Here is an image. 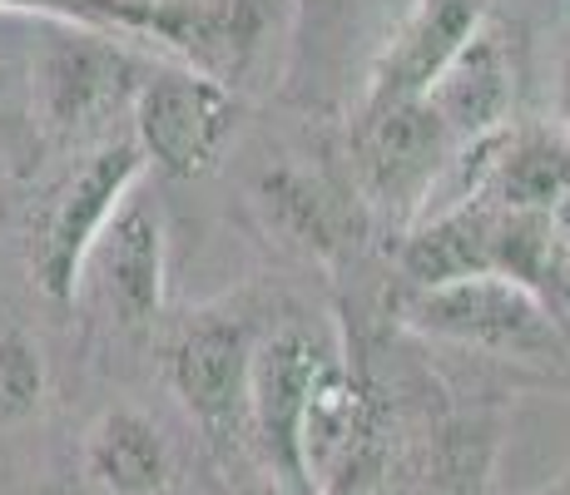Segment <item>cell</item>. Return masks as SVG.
<instances>
[{
  "label": "cell",
  "instance_id": "7",
  "mask_svg": "<svg viewBox=\"0 0 570 495\" xmlns=\"http://www.w3.org/2000/svg\"><path fill=\"white\" fill-rule=\"evenodd\" d=\"M337 357V343L313 333L308 323H283L254 343L248 362V432L288 486H308L303 466V416L323 367Z\"/></svg>",
  "mask_w": 570,
  "mask_h": 495
},
{
  "label": "cell",
  "instance_id": "17",
  "mask_svg": "<svg viewBox=\"0 0 570 495\" xmlns=\"http://www.w3.org/2000/svg\"><path fill=\"white\" fill-rule=\"evenodd\" d=\"M556 115H561V129H570V46L561 60V80H556Z\"/></svg>",
  "mask_w": 570,
  "mask_h": 495
},
{
  "label": "cell",
  "instance_id": "9",
  "mask_svg": "<svg viewBox=\"0 0 570 495\" xmlns=\"http://www.w3.org/2000/svg\"><path fill=\"white\" fill-rule=\"evenodd\" d=\"M481 20H487L481 0H412V10L402 16L392 46L382 50L377 70H372L363 115L432 90V80L446 70V60L466 46Z\"/></svg>",
  "mask_w": 570,
  "mask_h": 495
},
{
  "label": "cell",
  "instance_id": "12",
  "mask_svg": "<svg viewBox=\"0 0 570 495\" xmlns=\"http://www.w3.org/2000/svg\"><path fill=\"white\" fill-rule=\"evenodd\" d=\"M570 194V129H507L491 159V174L481 184V198H491L507 214H551Z\"/></svg>",
  "mask_w": 570,
  "mask_h": 495
},
{
  "label": "cell",
  "instance_id": "5",
  "mask_svg": "<svg viewBox=\"0 0 570 495\" xmlns=\"http://www.w3.org/2000/svg\"><path fill=\"white\" fill-rule=\"evenodd\" d=\"M129 135L145 149L149 169L169 179H199L218 169L224 149L238 135L234 85L199 75L189 65H155L129 105Z\"/></svg>",
  "mask_w": 570,
  "mask_h": 495
},
{
  "label": "cell",
  "instance_id": "6",
  "mask_svg": "<svg viewBox=\"0 0 570 495\" xmlns=\"http://www.w3.org/2000/svg\"><path fill=\"white\" fill-rule=\"evenodd\" d=\"M254 343L248 323L224 307H204L189 313L169 333L164 347V377H169L174 396L184 412L204 426L208 446L228 451L238 432H248V362H254Z\"/></svg>",
  "mask_w": 570,
  "mask_h": 495
},
{
  "label": "cell",
  "instance_id": "8",
  "mask_svg": "<svg viewBox=\"0 0 570 495\" xmlns=\"http://www.w3.org/2000/svg\"><path fill=\"white\" fill-rule=\"evenodd\" d=\"M85 278H95L105 313L125 333H149L159 323L164 293H169V228L155 198L135 189L119 204L100 244L90 248Z\"/></svg>",
  "mask_w": 570,
  "mask_h": 495
},
{
  "label": "cell",
  "instance_id": "18",
  "mask_svg": "<svg viewBox=\"0 0 570 495\" xmlns=\"http://www.w3.org/2000/svg\"><path fill=\"white\" fill-rule=\"evenodd\" d=\"M551 228H556V238H561V248H566V263H570V194H566L561 204L551 208Z\"/></svg>",
  "mask_w": 570,
  "mask_h": 495
},
{
  "label": "cell",
  "instance_id": "11",
  "mask_svg": "<svg viewBox=\"0 0 570 495\" xmlns=\"http://www.w3.org/2000/svg\"><path fill=\"white\" fill-rule=\"evenodd\" d=\"M497 224L501 208L481 194L432 208L402 234L397 273L412 288H436V283H456L471 273H497Z\"/></svg>",
  "mask_w": 570,
  "mask_h": 495
},
{
  "label": "cell",
  "instance_id": "4",
  "mask_svg": "<svg viewBox=\"0 0 570 495\" xmlns=\"http://www.w3.org/2000/svg\"><path fill=\"white\" fill-rule=\"evenodd\" d=\"M402 317L422 337L497 352V357H551L561 347L551 303L507 273H471L436 288H412Z\"/></svg>",
  "mask_w": 570,
  "mask_h": 495
},
{
  "label": "cell",
  "instance_id": "15",
  "mask_svg": "<svg viewBox=\"0 0 570 495\" xmlns=\"http://www.w3.org/2000/svg\"><path fill=\"white\" fill-rule=\"evenodd\" d=\"M46 352L40 337L26 327V317L0 297V426H20L46 402Z\"/></svg>",
  "mask_w": 570,
  "mask_h": 495
},
{
  "label": "cell",
  "instance_id": "10",
  "mask_svg": "<svg viewBox=\"0 0 570 495\" xmlns=\"http://www.w3.org/2000/svg\"><path fill=\"white\" fill-rule=\"evenodd\" d=\"M426 105L442 115L456 145L487 139L511 125V105H517V70H511V46L501 26L481 20L471 40L446 60V70L432 80Z\"/></svg>",
  "mask_w": 570,
  "mask_h": 495
},
{
  "label": "cell",
  "instance_id": "3",
  "mask_svg": "<svg viewBox=\"0 0 570 495\" xmlns=\"http://www.w3.org/2000/svg\"><path fill=\"white\" fill-rule=\"evenodd\" d=\"M456 149L462 145L442 125V115L426 105V95L367 109L357 119V149H353L363 204L387 228L407 234L416 218L426 214V204H432Z\"/></svg>",
  "mask_w": 570,
  "mask_h": 495
},
{
  "label": "cell",
  "instance_id": "2",
  "mask_svg": "<svg viewBox=\"0 0 570 495\" xmlns=\"http://www.w3.org/2000/svg\"><path fill=\"white\" fill-rule=\"evenodd\" d=\"M149 159L135 135H105L80 154L70 174L50 189L30 224V283L55 307H70L85 283L90 248L100 244L105 224L119 214L129 194L145 184Z\"/></svg>",
  "mask_w": 570,
  "mask_h": 495
},
{
  "label": "cell",
  "instance_id": "19",
  "mask_svg": "<svg viewBox=\"0 0 570 495\" xmlns=\"http://www.w3.org/2000/svg\"><path fill=\"white\" fill-rule=\"evenodd\" d=\"M238 495H288V491H283V486H244Z\"/></svg>",
  "mask_w": 570,
  "mask_h": 495
},
{
  "label": "cell",
  "instance_id": "13",
  "mask_svg": "<svg viewBox=\"0 0 570 495\" xmlns=\"http://www.w3.org/2000/svg\"><path fill=\"white\" fill-rule=\"evenodd\" d=\"M85 471L109 495H159L174 476L169 442L145 412L115 406L95 422L85 442Z\"/></svg>",
  "mask_w": 570,
  "mask_h": 495
},
{
  "label": "cell",
  "instance_id": "14",
  "mask_svg": "<svg viewBox=\"0 0 570 495\" xmlns=\"http://www.w3.org/2000/svg\"><path fill=\"white\" fill-rule=\"evenodd\" d=\"M258 208L268 218V228L288 248L308 253V258H333L343 248V208L337 198L298 169H268L258 179Z\"/></svg>",
  "mask_w": 570,
  "mask_h": 495
},
{
  "label": "cell",
  "instance_id": "1",
  "mask_svg": "<svg viewBox=\"0 0 570 495\" xmlns=\"http://www.w3.org/2000/svg\"><path fill=\"white\" fill-rule=\"evenodd\" d=\"M36 36L26 50V109L50 139H85L105 129L115 109H129L155 70L145 50L90 26L36 16Z\"/></svg>",
  "mask_w": 570,
  "mask_h": 495
},
{
  "label": "cell",
  "instance_id": "16",
  "mask_svg": "<svg viewBox=\"0 0 570 495\" xmlns=\"http://www.w3.org/2000/svg\"><path fill=\"white\" fill-rule=\"evenodd\" d=\"M26 90V60L16 65V55L0 50V115H6L10 105H16V95Z\"/></svg>",
  "mask_w": 570,
  "mask_h": 495
}]
</instances>
